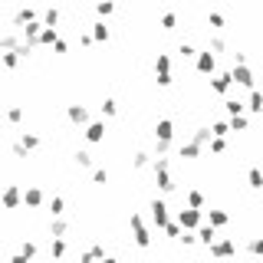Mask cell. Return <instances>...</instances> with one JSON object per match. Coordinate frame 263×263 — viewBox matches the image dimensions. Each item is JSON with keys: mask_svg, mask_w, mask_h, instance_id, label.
I'll return each mask as SVG.
<instances>
[{"mask_svg": "<svg viewBox=\"0 0 263 263\" xmlns=\"http://www.w3.org/2000/svg\"><path fill=\"white\" fill-rule=\"evenodd\" d=\"M128 227H132V240H135V247H138V250H148V247H151V234H148L145 217L138 211L128 214Z\"/></svg>", "mask_w": 263, "mask_h": 263, "instance_id": "cell-1", "label": "cell"}, {"mask_svg": "<svg viewBox=\"0 0 263 263\" xmlns=\"http://www.w3.org/2000/svg\"><path fill=\"white\" fill-rule=\"evenodd\" d=\"M155 82L161 89H168L171 82H175V76H171V56H168V53H158V56H155Z\"/></svg>", "mask_w": 263, "mask_h": 263, "instance_id": "cell-2", "label": "cell"}, {"mask_svg": "<svg viewBox=\"0 0 263 263\" xmlns=\"http://www.w3.org/2000/svg\"><path fill=\"white\" fill-rule=\"evenodd\" d=\"M175 220H178V224L184 227V231H198V227L204 224V214H201L198 207H188V204H184L181 211L175 214Z\"/></svg>", "mask_w": 263, "mask_h": 263, "instance_id": "cell-3", "label": "cell"}, {"mask_svg": "<svg viewBox=\"0 0 263 263\" xmlns=\"http://www.w3.org/2000/svg\"><path fill=\"white\" fill-rule=\"evenodd\" d=\"M207 253H211L214 260H234V253H237V244H234L231 237H217L211 247H207Z\"/></svg>", "mask_w": 263, "mask_h": 263, "instance_id": "cell-4", "label": "cell"}, {"mask_svg": "<svg viewBox=\"0 0 263 263\" xmlns=\"http://www.w3.org/2000/svg\"><path fill=\"white\" fill-rule=\"evenodd\" d=\"M148 211H151V224H155V227H161V231H165V224H168V220H171L168 201H165V198H155V201H151V204H148Z\"/></svg>", "mask_w": 263, "mask_h": 263, "instance_id": "cell-5", "label": "cell"}, {"mask_svg": "<svg viewBox=\"0 0 263 263\" xmlns=\"http://www.w3.org/2000/svg\"><path fill=\"white\" fill-rule=\"evenodd\" d=\"M234 86H237V82H234V73H231V69H227V73H214V76H211V92H214V95H231Z\"/></svg>", "mask_w": 263, "mask_h": 263, "instance_id": "cell-6", "label": "cell"}, {"mask_svg": "<svg viewBox=\"0 0 263 263\" xmlns=\"http://www.w3.org/2000/svg\"><path fill=\"white\" fill-rule=\"evenodd\" d=\"M66 119L73 122L76 128H86L89 122H92V115H89L86 106H79V102H73V106H66Z\"/></svg>", "mask_w": 263, "mask_h": 263, "instance_id": "cell-7", "label": "cell"}, {"mask_svg": "<svg viewBox=\"0 0 263 263\" xmlns=\"http://www.w3.org/2000/svg\"><path fill=\"white\" fill-rule=\"evenodd\" d=\"M194 69H198L201 76H214V73H217V53L201 50V56L194 59Z\"/></svg>", "mask_w": 263, "mask_h": 263, "instance_id": "cell-8", "label": "cell"}, {"mask_svg": "<svg viewBox=\"0 0 263 263\" xmlns=\"http://www.w3.org/2000/svg\"><path fill=\"white\" fill-rule=\"evenodd\" d=\"M33 20H37V10H33V4H26V7H20V10L10 17V30H20V33H23V26L33 23Z\"/></svg>", "mask_w": 263, "mask_h": 263, "instance_id": "cell-9", "label": "cell"}, {"mask_svg": "<svg viewBox=\"0 0 263 263\" xmlns=\"http://www.w3.org/2000/svg\"><path fill=\"white\" fill-rule=\"evenodd\" d=\"M82 138H86L89 145H99V142H106V122H89L86 128H82Z\"/></svg>", "mask_w": 263, "mask_h": 263, "instance_id": "cell-10", "label": "cell"}, {"mask_svg": "<svg viewBox=\"0 0 263 263\" xmlns=\"http://www.w3.org/2000/svg\"><path fill=\"white\" fill-rule=\"evenodd\" d=\"M231 73H234V82H237L240 89H247V92H250V89H257V86H253V69L247 66V63H244V66H234Z\"/></svg>", "mask_w": 263, "mask_h": 263, "instance_id": "cell-11", "label": "cell"}, {"mask_svg": "<svg viewBox=\"0 0 263 263\" xmlns=\"http://www.w3.org/2000/svg\"><path fill=\"white\" fill-rule=\"evenodd\" d=\"M20 204H23V191L17 184H7L4 188V211H17Z\"/></svg>", "mask_w": 263, "mask_h": 263, "instance_id": "cell-12", "label": "cell"}, {"mask_svg": "<svg viewBox=\"0 0 263 263\" xmlns=\"http://www.w3.org/2000/svg\"><path fill=\"white\" fill-rule=\"evenodd\" d=\"M175 138V122L171 119H158L155 122V142H171Z\"/></svg>", "mask_w": 263, "mask_h": 263, "instance_id": "cell-13", "label": "cell"}, {"mask_svg": "<svg viewBox=\"0 0 263 263\" xmlns=\"http://www.w3.org/2000/svg\"><path fill=\"white\" fill-rule=\"evenodd\" d=\"M201 151H204V145H198L194 138H191V142H184L181 148H178V158H184V161H198Z\"/></svg>", "mask_w": 263, "mask_h": 263, "instance_id": "cell-14", "label": "cell"}, {"mask_svg": "<svg viewBox=\"0 0 263 263\" xmlns=\"http://www.w3.org/2000/svg\"><path fill=\"white\" fill-rule=\"evenodd\" d=\"M43 188H37V184H30V188L23 191V204L26 207H33V211H37V207H43Z\"/></svg>", "mask_w": 263, "mask_h": 263, "instance_id": "cell-15", "label": "cell"}, {"mask_svg": "<svg viewBox=\"0 0 263 263\" xmlns=\"http://www.w3.org/2000/svg\"><path fill=\"white\" fill-rule=\"evenodd\" d=\"M23 46V33L20 30H7L4 33V53H17Z\"/></svg>", "mask_w": 263, "mask_h": 263, "instance_id": "cell-16", "label": "cell"}, {"mask_svg": "<svg viewBox=\"0 0 263 263\" xmlns=\"http://www.w3.org/2000/svg\"><path fill=\"white\" fill-rule=\"evenodd\" d=\"M151 161H155V155H151V151H145V148H135V151H132V168H135V171L148 168Z\"/></svg>", "mask_w": 263, "mask_h": 263, "instance_id": "cell-17", "label": "cell"}, {"mask_svg": "<svg viewBox=\"0 0 263 263\" xmlns=\"http://www.w3.org/2000/svg\"><path fill=\"white\" fill-rule=\"evenodd\" d=\"M207 224H211V227H217V231H224V227L231 224V214H227V211H220V207H214V211H207Z\"/></svg>", "mask_w": 263, "mask_h": 263, "instance_id": "cell-18", "label": "cell"}, {"mask_svg": "<svg viewBox=\"0 0 263 263\" xmlns=\"http://www.w3.org/2000/svg\"><path fill=\"white\" fill-rule=\"evenodd\" d=\"M155 188L161 191V198L175 191V181H171V171H155Z\"/></svg>", "mask_w": 263, "mask_h": 263, "instance_id": "cell-19", "label": "cell"}, {"mask_svg": "<svg viewBox=\"0 0 263 263\" xmlns=\"http://www.w3.org/2000/svg\"><path fill=\"white\" fill-rule=\"evenodd\" d=\"M73 165H76V168H82V171H92V168H95V165H92V155H89L86 148L73 151Z\"/></svg>", "mask_w": 263, "mask_h": 263, "instance_id": "cell-20", "label": "cell"}, {"mask_svg": "<svg viewBox=\"0 0 263 263\" xmlns=\"http://www.w3.org/2000/svg\"><path fill=\"white\" fill-rule=\"evenodd\" d=\"M198 240H201V244H204V247H211L214 240H217V227H211V224H207V220H204V224L198 227Z\"/></svg>", "mask_w": 263, "mask_h": 263, "instance_id": "cell-21", "label": "cell"}, {"mask_svg": "<svg viewBox=\"0 0 263 263\" xmlns=\"http://www.w3.org/2000/svg\"><path fill=\"white\" fill-rule=\"evenodd\" d=\"M247 184H250L253 191H263V168L250 165V168H247Z\"/></svg>", "mask_w": 263, "mask_h": 263, "instance_id": "cell-22", "label": "cell"}, {"mask_svg": "<svg viewBox=\"0 0 263 263\" xmlns=\"http://www.w3.org/2000/svg\"><path fill=\"white\" fill-rule=\"evenodd\" d=\"M247 109L263 115V89H250V95H247Z\"/></svg>", "mask_w": 263, "mask_h": 263, "instance_id": "cell-23", "label": "cell"}, {"mask_svg": "<svg viewBox=\"0 0 263 263\" xmlns=\"http://www.w3.org/2000/svg\"><path fill=\"white\" fill-rule=\"evenodd\" d=\"M89 33H92V40H95V43H109V23H106V20H95Z\"/></svg>", "mask_w": 263, "mask_h": 263, "instance_id": "cell-24", "label": "cell"}, {"mask_svg": "<svg viewBox=\"0 0 263 263\" xmlns=\"http://www.w3.org/2000/svg\"><path fill=\"white\" fill-rule=\"evenodd\" d=\"M66 250H69V247H66V237H53V244H50V257H53V263L63 260Z\"/></svg>", "mask_w": 263, "mask_h": 263, "instance_id": "cell-25", "label": "cell"}, {"mask_svg": "<svg viewBox=\"0 0 263 263\" xmlns=\"http://www.w3.org/2000/svg\"><path fill=\"white\" fill-rule=\"evenodd\" d=\"M69 234V220L66 217H53L50 220V237H66Z\"/></svg>", "mask_w": 263, "mask_h": 263, "instance_id": "cell-26", "label": "cell"}, {"mask_svg": "<svg viewBox=\"0 0 263 263\" xmlns=\"http://www.w3.org/2000/svg\"><path fill=\"white\" fill-rule=\"evenodd\" d=\"M99 112H102V119H115V115H119V102H115L112 95H106L102 106H99Z\"/></svg>", "mask_w": 263, "mask_h": 263, "instance_id": "cell-27", "label": "cell"}, {"mask_svg": "<svg viewBox=\"0 0 263 263\" xmlns=\"http://www.w3.org/2000/svg\"><path fill=\"white\" fill-rule=\"evenodd\" d=\"M207 50L217 53V56H224V53H227V40L220 37V33H211V40H207Z\"/></svg>", "mask_w": 263, "mask_h": 263, "instance_id": "cell-28", "label": "cell"}, {"mask_svg": "<svg viewBox=\"0 0 263 263\" xmlns=\"http://www.w3.org/2000/svg\"><path fill=\"white\" fill-rule=\"evenodd\" d=\"M191 138H194L198 145H211V142H214V128H211V125H198Z\"/></svg>", "mask_w": 263, "mask_h": 263, "instance_id": "cell-29", "label": "cell"}, {"mask_svg": "<svg viewBox=\"0 0 263 263\" xmlns=\"http://www.w3.org/2000/svg\"><path fill=\"white\" fill-rule=\"evenodd\" d=\"M184 201H188V207H204V191L201 188H188V194H184Z\"/></svg>", "mask_w": 263, "mask_h": 263, "instance_id": "cell-30", "label": "cell"}, {"mask_svg": "<svg viewBox=\"0 0 263 263\" xmlns=\"http://www.w3.org/2000/svg\"><path fill=\"white\" fill-rule=\"evenodd\" d=\"M20 142H23V145H26V148H30V151H37L40 145H43V138H40L37 132H20Z\"/></svg>", "mask_w": 263, "mask_h": 263, "instance_id": "cell-31", "label": "cell"}, {"mask_svg": "<svg viewBox=\"0 0 263 263\" xmlns=\"http://www.w3.org/2000/svg\"><path fill=\"white\" fill-rule=\"evenodd\" d=\"M56 40H59L56 26H43V33H40V46H56Z\"/></svg>", "mask_w": 263, "mask_h": 263, "instance_id": "cell-32", "label": "cell"}, {"mask_svg": "<svg viewBox=\"0 0 263 263\" xmlns=\"http://www.w3.org/2000/svg\"><path fill=\"white\" fill-rule=\"evenodd\" d=\"M10 155L17 158V161H26V158H30V148H26V145L17 138V142H10Z\"/></svg>", "mask_w": 263, "mask_h": 263, "instance_id": "cell-33", "label": "cell"}, {"mask_svg": "<svg viewBox=\"0 0 263 263\" xmlns=\"http://www.w3.org/2000/svg\"><path fill=\"white\" fill-rule=\"evenodd\" d=\"M50 214H53V217H63V214H66V198L53 194L50 198Z\"/></svg>", "mask_w": 263, "mask_h": 263, "instance_id": "cell-34", "label": "cell"}, {"mask_svg": "<svg viewBox=\"0 0 263 263\" xmlns=\"http://www.w3.org/2000/svg\"><path fill=\"white\" fill-rule=\"evenodd\" d=\"M178 53H181L184 59H198V56H201V50H198L194 43H188V40H184V43H178Z\"/></svg>", "mask_w": 263, "mask_h": 263, "instance_id": "cell-35", "label": "cell"}, {"mask_svg": "<svg viewBox=\"0 0 263 263\" xmlns=\"http://www.w3.org/2000/svg\"><path fill=\"white\" fill-rule=\"evenodd\" d=\"M224 109H227V115H244L247 102H244V99H227V102H224Z\"/></svg>", "mask_w": 263, "mask_h": 263, "instance_id": "cell-36", "label": "cell"}, {"mask_svg": "<svg viewBox=\"0 0 263 263\" xmlns=\"http://www.w3.org/2000/svg\"><path fill=\"white\" fill-rule=\"evenodd\" d=\"M231 132H250V119L247 115H231Z\"/></svg>", "mask_w": 263, "mask_h": 263, "instance_id": "cell-37", "label": "cell"}, {"mask_svg": "<svg viewBox=\"0 0 263 263\" xmlns=\"http://www.w3.org/2000/svg\"><path fill=\"white\" fill-rule=\"evenodd\" d=\"M23 122V109L20 106H7V125H20Z\"/></svg>", "mask_w": 263, "mask_h": 263, "instance_id": "cell-38", "label": "cell"}, {"mask_svg": "<svg viewBox=\"0 0 263 263\" xmlns=\"http://www.w3.org/2000/svg\"><path fill=\"white\" fill-rule=\"evenodd\" d=\"M207 23H211L214 30H224V26H227V17H224L220 10H211V13H207Z\"/></svg>", "mask_w": 263, "mask_h": 263, "instance_id": "cell-39", "label": "cell"}, {"mask_svg": "<svg viewBox=\"0 0 263 263\" xmlns=\"http://www.w3.org/2000/svg\"><path fill=\"white\" fill-rule=\"evenodd\" d=\"M158 23H161V30H175V26H178V13L165 10L161 17H158Z\"/></svg>", "mask_w": 263, "mask_h": 263, "instance_id": "cell-40", "label": "cell"}, {"mask_svg": "<svg viewBox=\"0 0 263 263\" xmlns=\"http://www.w3.org/2000/svg\"><path fill=\"white\" fill-rule=\"evenodd\" d=\"M20 253H23V257H30L33 263H37V257H40V247L33 244V240H23V244H20Z\"/></svg>", "mask_w": 263, "mask_h": 263, "instance_id": "cell-41", "label": "cell"}, {"mask_svg": "<svg viewBox=\"0 0 263 263\" xmlns=\"http://www.w3.org/2000/svg\"><path fill=\"white\" fill-rule=\"evenodd\" d=\"M40 20H43L46 26H56V23H59V7H46V10H43V17H40Z\"/></svg>", "mask_w": 263, "mask_h": 263, "instance_id": "cell-42", "label": "cell"}, {"mask_svg": "<svg viewBox=\"0 0 263 263\" xmlns=\"http://www.w3.org/2000/svg\"><path fill=\"white\" fill-rule=\"evenodd\" d=\"M95 13H99L102 20L112 17V13H115V0H102V4H95Z\"/></svg>", "mask_w": 263, "mask_h": 263, "instance_id": "cell-43", "label": "cell"}, {"mask_svg": "<svg viewBox=\"0 0 263 263\" xmlns=\"http://www.w3.org/2000/svg\"><path fill=\"white\" fill-rule=\"evenodd\" d=\"M184 234V227L178 224V220H168V224H165V237H171V240H178Z\"/></svg>", "mask_w": 263, "mask_h": 263, "instance_id": "cell-44", "label": "cell"}, {"mask_svg": "<svg viewBox=\"0 0 263 263\" xmlns=\"http://www.w3.org/2000/svg\"><path fill=\"white\" fill-rule=\"evenodd\" d=\"M17 66H20V53H4V69L7 73H17Z\"/></svg>", "mask_w": 263, "mask_h": 263, "instance_id": "cell-45", "label": "cell"}, {"mask_svg": "<svg viewBox=\"0 0 263 263\" xmlns=\"http://www.w3.org/2000/svg\"><path fill=\"white\" fill-rule=\"evenodd\" d=\"M207 148H211V155H224L227 151V138H220V135H214V142L207 145Z\"/></svg>", "mask_w": 263, "mask_h": 263, "instance_id": "cell-46", "label": "cell"}, {"mask_svg": "<svg viewBox=\"0 0 263 263\" xmlns=\"http://www.w3.org/2000/svg\"><path fill=\"white\" fill-rule=\"evenodd\" d=\"M211 128H214V135L227 138V132H231V119H227V122H224V119H214V125H211Z\"/></svg>", "mask_w": 263, "mask_h": 263, "instance_id": "cell-47", "label": "cell"}, {"mask_svg": "<svg viewBox=\"0 0 263 263\" xmlns=\"http://www.w3.org/2000/svg\"><path fill=\"white\" fill-rule=\"evenodd\" d=\"M178 244H181V247H194V244H201V240H198V231H184L181 237H178Z\"/></svg>", "mask_w": 263, "mask_h": 263, "instance_id": "cell-48", "label": "cell"}, {"mask_svg": "<svg viewBox=\"0 0 263 263\" xmlns=\"http://www.w3.org/2000/svg\"><path fill=\"white\" fill-rule=\"evenodd\" d=\"M92 184H109V168H92Z\"/></svg>", "mask_w": 263, "mask_h": 263, "instance_id": "cell-49", "label": "cell"}, {"mask_svg": "<svg viewBox=\"0 0 263 263\" xmlns=\"http://www.w3.org/2000/svg\"><path fill=\"white\" fill-rule=\"evenodd\" d=\"M247 250H250V257H263V237H253L247 244Z\"/></svg>", "mask_w": 263, "mask_h": 263, "instance_id": "cell-50", "label": "cell"}, {"mask_svg": "<svg viewBox=\"0 0 263 263\" xmlns=\"http://www.w3.org/2000/svg\"><path fill=\"white\" fill-rule=\"evenodd\" d=\"M89 250H92V257H95V260H106V257H109V253H106V247H102L99 240H95V244H89Z\"/></svg>", "mask_w": 263, "mask_h": 263, "instance_id": "cell-51", "label": "cell"}, {"mask_svg": "<svg viewBox=\"0 0 263 263\" xmlns=\"http://www.w3.org/2000/svg\"><path fill=\"white\" fill-rule=\"evenodd\" d=\"M168 151H171V142H155V158L168 155Z\"/></svg>", "mask_w": 263, "mask_h": 263, "instance_id": "cell-52", "label": "cell"}, {"mask_svg": "<svg viewBox=\"0 0 263 263\" xmlns=\"http://www.w3.org/2000/svg\"><path fill=\"white\" fill-rule=\"evenodd\" d=\"M66 50H69V43H66V40H63V37H59V40H56V46H53V53H56V56H63V53H66Z\"/></svg>", "mask_w": 263, "mask_h": 263, "instance_id": "cell-53", "label": "cell"}, {"mask_svg": "<svg viewBox=\"0 0 263 263\" xmlns=\"http://www.w3.org/2000/svg\"><path fill=\"white\" fill-rule=\"evenodd\" d=\"M79 43H82V50H89V46L95 43V40H92V33H79Z\"/></svg>", "mask_w": 263, "mask_h": 263, "instance_id": "cell-54", "label": "cell"}, {"mask_svg": "<svg viewBox=\"0 0 263 263\" xmlns=\"http://www.w3.org/2000/svg\"><path fill=\"white\" fill-rule=\"evenodd\" d=\"M7 263H33V260L23 257V253H10V257H7Z\"/></svg>", "mask_w": 263, "mask_h": 263, "instance_id": "cell-55", "label": "cell"}, {"mask_svg": "<svg viewBox=\"0 0 263 263\" xmlns=\"http://www.w3.org/2000/svg\"><path fill=\"white\" fill-rule=\"evenodd\" d=\"M79 263H99V260L92 257V250H82V253H79Z\"/></svg>", "mask_w": 263, "mask_h": 263, "instance_id": "cell-56", "label": "cell"}, {"mask_svg": "<svg viewBox=\"0 0 263 263\" xmlns=\"http://www.w3.org/2000/svg\"><path fill=\"white\" fill-rule=\"evenodd\" d=\"M99 263H122V260H115V257H106V260H99Z\"/></svg>", "mask_w": 263, "mask_h": 263, "instance_id": "cell-57", "label": "cell"}, {"mask_svg": "<svg viewBox=\"0 0 263 263\" xmlns=\"http://www.w3.org/2000/svg\"><path fill=\"white\" fill-rule=\"evenodd\" d=\"M220 263H231V260H220Z\"/></svg>", "mask_w": 263, "mask_h": 263, "instance_id": "cell-58", "label": "cell"}, {"mask_svg": "<svg viewBox=\"0 0 263 263\" xmlns=\"http://www.w3.org/2000/svg\"><path fill=\"white\" fill-rule=\"evenodd\" d=\"M37 263H46V260H37Z\"/></svg>", "mask_w": 263, "mask_h": 263, "instance_id": "cell-59", "label": "cell"}, {"mask_svg": "<svg viewBox=\"0 0 263 263\" xmlns=\"http://www.w3.org/2000/svg\"><path fill=\"white\" fill-rule=\"evenodd\" d=\"M95 4H102V0H95Z\"/></svg>", "mask_w": 263, "mask_h": 263, "instance_id": "cell-60", "label": "cell"}, {"mask_svg": "<svg viewBox=\"0 0 263 263\" xmlns=\"http://www.w3.org/2000/svg\"><path fill=\"white\" fill-rule=\"evenodd\" d=\"M30 4H33V0H30Z\"/></svg>", "mask_w": 263, "mask_h": 263, "instance_id": "cell-61", "label": "cell"}]
</instances>
